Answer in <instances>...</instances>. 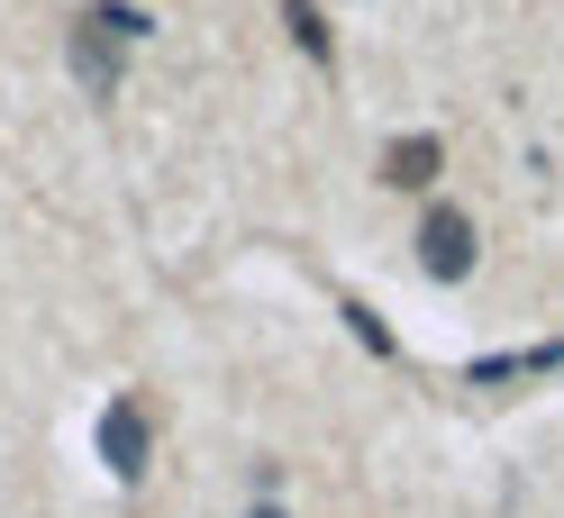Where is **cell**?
Here are the masks:
<instances>
[{
  "label": "cell",
  "mask_w": 564,
  "mask_h": 518,
  "mask_svg": "<svg viewBox=\"0 0 564 518\" xmlns=\"http://www.w3.org/2000/svg\"><path fill=\"white\" fill-rule=\"evenodd\" d=\"M119 55H128V46L83 10V19H74V37H64V64H74V82H83L91 100H110V91H119Z\"/></svg>",
  "instance_id": "cell-2"
},
{
  "label": "cell",
  "mask_w": 564,
  "mask_h": 518,
  "mask_svg": "<svg viewBox=\"0 0 564 518\" xmlns=\"http://www.w3.org/2000/svg\"><path fill=\"white\" fill-rule=\"evenodd\" d=\"M419 264H429V283H465L474 273V219L465 210H429L419 219Z\"/></svg>",
  "instance_id": "cell-1"
},
{
  "label": "cell",
  "mask_w": 564,
  "mask_h": 518,
  "mask_svg": "<svg viewBox=\"0 0 564 518\" xmlns=\"http://www.w3.org/2000/svg\"><path fill=\"white\" fill-rule=\"evenodd\" d=\"M147 455H155L147 409H137V400H110V409H100V464H110L119 482H137V473H147Z\"/></svg>",
  "instance_id": "cell-3"
},
{
  "label": "cell",
  "mask_w": 564,
  "mask_h": 518,
  "mask_svg": "<svg viewBox=\"0 0 564 518\" xmlns=\"http://www.w3.org/2000/svg\"><path fill=\"white\" fill-rule=\"evenodd\" d=\"M437 164H446L437 136H401V146L382 155V183H392V191H429V183H437Z\"/></svg>",
  "instance_id": "cell-4"
},
{
  "label": "cell",
  "mask_w": 564,
  "mask_h": 518,
  "mask_svg": "<svg viewBox=\"0 0 564 518\" xmlns=\"http://www.w3.org/2000/svg\"><path fill=\"white\" fill-rule=\"evenodd\" d=\"M256 518H282V509H256Z\"/></svg>",
  "instance_id": "cell-6"
},
{
  "label": "cell",
  "mask_w": 564,
  "mask_h": 518,
  "mask_svg": "<svg viewBox=\"0 0 564 518\" xmlns=\"http://www.w3.org/2000/svg\"><path fill=\"white\" fill-rule=\"evenodd\" d=\"M282 27H292V37H301V46H310V55H319V64H328V55H337V27H328V19H319V0H282Z\"/></svg>",
  "instance_id": "cell-5"
}]
</instances>
